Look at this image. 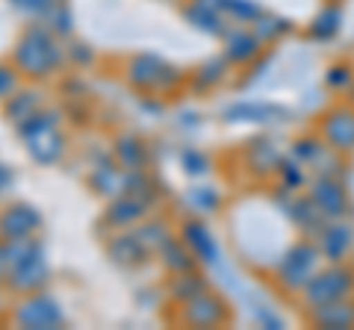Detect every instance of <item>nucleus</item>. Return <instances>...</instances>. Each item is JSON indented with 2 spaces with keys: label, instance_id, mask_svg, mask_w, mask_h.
Masks as SVG:
<instances>
[{
  "label": "nucleus",
  "instance_id": "25",
  "mask_svg": "<svg viewBox=\"0 0 354 330\" xmlns=\"http://www.w3.org/2000/svg\"><path fill=\"white\" fill-rule=\"evenodd\" d=\"M133 230H136V236L142 239V245H145L148 251H160L165 242L171 239V230H169V224H165L162 218H151V222H142V224H136Z\"/></svg>",
  "mask_w": 354,
  "mask_h": 330
},
{
  "label": "nucleus",
  "instance_id": "9",
  "mask_svg": "<svg viewBox=\"0 0 354 330\" xmlns=\"http://www.w3.org/2000/svg\"><path fill=\"white\" fill-rule=\"evenodd\" d=\"M316 245L319 254L328 262H348V257L354 254V227L346 218H330L325 222V227L316 233Z\"/></svg>",
  "mask_w": 354,
  "mask_h": 330
},
{
  "label": "nucleus",
  "instance_id": "36",
  "mask_svg": "<svg viewBox=\"0 0 354 330\" xmlns=\"http://www.w3.org/2000/svg\"><path fill=\"white\" fill-rule=\"evenodd\" d=\"M183 168L189 174H204L207 171V157L198 153V151H186L183 153Z\"/></svg>",
  "mask_w": 354,
  "mask_h": 330
},
{
  "label": "nucleus",
  "instance_id": "32",
  "mask_svg": "<svg viewBox=\"0 0 354 330\" xmlns=\"http://www.w3.org/2000/svg\"><path fill=\"white\" fill-rule=\"evenodd\" d=\"M278 174H281V186L286 192H295L304 186V171H301V162L298 159H281Z\"/></svg>",
  "mask_w": 354,
  "mask_h": 330
},
{
  "label": "nucleus",
  "instance_id": "1",
  "mask_svg": "<svg viewBox=\"0 0 354 330\" xmlns=\"http://www.w3.org/2000/svg\"><path fill=\"white\" fill-rule=\"evenodd\" d=\"M65 59V45H59V36L50 32L44 24H30L12 48V65L32 80L57 74Z\"/></svg>",
  "mask_w": 354,
  "mask_h": 330
},
{
  "label": "nucleus",
  "instance_id": "14",
  "mask_svg": "<svg viewBox=\"0 0 354 330\" xmlns=\"http://www.w3.org/2000/svg\"><path fill=\"white\" fill-rule=\"evenodd\" d=\"M283 206H286V215L292 218V224L301 230V233L313 236V239H316V233H319V230L325 227V222H328V218L316 210V204L310 201L307 195H298V197L292 195V197H286Z\"/></svg>",
  "mask_w": 354,
  "mask_h": 330
},
{
  "label": "nucleus",
  "instance_id": "38",
  "mask_svg": "<svg viewBox=\"0 0 354 330\" xmlns=\"http://www.w3.org/2000/svg\"><path fill=\"white\" fill-rule=\"evenodd\" d=\"M12 183H15V174H12V168L0 162V197H3L9 189H12Z\"/></svg>",
  "mask_w": 354,
  "mask_h": 330
},
{
  "label": "nucleus",
  "instance_id": "23",
  "mask_svg": "<svg viewBox=\"0 0 354 330\" xmlns=\"http://www.w3.org/2000/svg\"><path fill=\"white\" fill-rule=\"evenodd\" d=\"M160 254V262L165 269H169L171 274H180V271H192L195 269V254L189 251V245H186V242H177L174 236L165 242V245L157 251Z\"/></svg>",
  "mask_w": 354,
  "mask_h": 330
},
{
  "label": "nucleus",
  "instance_id": "4",
  "mask_svg": "<svg viewBox=\"0 0 354 330\" xmlns=\"http://www.w3.org/2000/svg\"><path fill=\"white\" fill-rule=\"evenodd\" d=\"M354 295V269L348 262H328L325 269H316V274L307 280L301 289V304L304 310L322 307L339 298H351Z\"/></svg>",
  "mask_w": 354,
  "mask_h": 330
},
{
  "label": "nucleus",
  "instance_id": "17",
  "mask_svg": "<svg viewBox=\"0 0 354 330\" xmlns=\"http://www.w3.org/2000/svg\"><path fill=\"white\" fill-rule=\"evenodd\" d=\"M180 239L189 245V251L195 254L198 262H207V266H213V262H218V245L213 242V236H209L207 224H201L198 218H192V222L183 224V233Z\"/></svg>",
  "mask_w": 354,
  "mask_h": 330
},
{
  "label": "nucleus",
  "instance_id": "7",
  "mask_svg": "<svg viewBox=\"0 0 354 330\" xmlns=\"http://www.w3.org/2000/svg\"><path fill=\"white\" fill-rule=\"evenodd\" d=\"M48 260H44V251L41 245H36L30 251V254L24 260H18L15 266H9L3 280L6 286L12 289L15 295H30V292H39L44 280H48Z\"/></svg>",
  "mask_w": 354,
  "mask_h": 330
},
{
  "label": "nucleus",
  "instance_id": "10",
  "mask_svg": "<svg viewBox=\"0 0 354 330\" xmlns=\"http://www.w3.org/2000/svg\"><path fill=\"white\" fill-rule=\"evenodd\" d=\"M180 318H183V324H189V327H218L227 322V304L221 301L216 292L207 289L183 304Z\"/></svg>",
  "mask_w": 354,
  "mask_h": 330
},
{
  "label": "nucleus",
  "instance_id": "20",
  "mask_svg": "<svg viewBox=\"0 0 354 330\" xmlns=\"http://www.w3.org/2000/svg\"><path fill=\"white\" fill-rule=\"evenodd\" d=\"M41 109V95L32 92V89H18L15 95H9L3 101V115L9 124L21 127L27 118H32Z\"/></svg>",
  "mask_w": 354,
  "mask_h": 330
},
{
  "label": "nucleus",
  "instance_id": "22",
  "mask_svg": "<svg viewBox=\"0 0 354 330\" xmlns=\"http://www.w3.org/2000/svg\"><path fill=\"white\" fill-rule=\"evenodd\" d=\"M209 289V283L201 271H180V274H174L171 283H169V295H171V301L177 304H186V301H192L195 295H201Z\"/></svg>",
  "mask_w": 354,
  "mask_h": 330
},
{
  "label": "nucleus",
  "instance_id": "19",
  "mask_svg": "<svg viewBox=\"0 0 354 330\" xmlns=\"http://www.w3.org/2000/svg\"><path fill=\"white\" fill-rule=\"evenodd\" d=\"M88 183H92V189L97 195H104V197L124 195V171H121V165L115 162V157L97 162L95 171H92V177H88Z\"/></svg>",
  "mask_w": 354,
  "mask_h": 330
},
{
  "label": "nucleus",
  "instance_id": "24",
  "mask_svg": "<svg viewBox=\"0 0 354 330\" xmlns=\"http://www.w3.org/2000/svg\"><path fill=\"white\" fill-rule=\"evenodd\" d=\"M183 15H186V21H189L192 27L209 32V36H225V32H227L221 12H216V9H209V6H204V3H198V0L183 9Z\"/></svg>",
  "mask_w": 354,
  "mask_h": 330
},
{
  "label": "nucleus",
  "instance_id": "6",
  "mask_svg": "<svg viewBox=\"0 0 354 330\" xmlns=\"http://www.w3.org/2000/svg\"><path fill=\"white\" fill-rule=\"evenodd\" d=\"M307 197L316 204V210L322 213L328 222L330 218H346L351 213L348 189L334 174H316V180L307 186Z\"/></svg>",
  "mask_w": 354,
  "mask_h": 330
},
{
  "label": "nucleus",
  "instance_id": "13",
  "mask_svg": "<svg viewBox=\"0 0 354 330\" xmlns=\"http://www.w3.org/2000/svg\"><path fill=\"white\" fill-rule=\"evenodd\" d=\"M148 206L142 197L136 195H118V197H109V206H106V213H104V222L109 227H136L142 218H145L148 213Z\"/></svg>",
  "mask_w": 354,
  "mask_h": 330
},
{
  "label": "nucleus",
  "instance_id": "16",
  "mask_svg": "<svg viewBox=\"0 0 354 330\" xmlns=\"http://www.w3.org/2000/svg\"><path fill=\"white\" fill-rule=\"evenodd\" d=\"M263 41L257 39V32L248 30H230L225 32V59L234 65H248L260 57Z\"/></svg>",
  "mask_w": 354,
  "mask_h": 330
},
{
  "label": "nucleus",
  "instance_id": "30",
  "mask_svg": "<svg viewBox=\"0 0 354 330\" xmlns=\"http://www.w3.org/2000/svg\"><path fill=\"white\" fill-rule=\"evenodd\" d=\"M278 109L274 106H266V104H239V106H230L227 109V118L230 121H266V118H274Z\"/></svg>",
  "mask_w": 354,
  "mask_h": 330
},
{
  "label": "nucleus",
  "instance_id": "5",
  "mask_svg": "<svg viewBox=\"0 0 354 330\" xmlns=\"http://www.w3.org/2000/svg\"><path fill=\"white\" fill-rule=\"evenodd\" d=\"M12 322L18 327H27V330H53V327L65 324V316H62L59 304L53 301L50 295L30 292L12 310Z\"/></svg>",
  "mask_w": 354,
  "mask_h": 330
},
{
  "label": "nucleus",
  "instance_id": "8",
  "mask_svg": "<svg viewBox=\"0 0 354 330\" xmlns=\"http://www.w3.org/2000/svg\"><path fill=\"white\" fill-rule=\"evenodd\" d=\"M319 139L325 142L330 151L351 153L354 151V104H342L328 109L319 121Z\"/></svg>",
  "mask_w": 354,
  "mask_h": 330
},
{
  "label": "nucleus",
  "instance_id": "37",
  "mask_svg": "<svg viewBox=\"0 0 354 330\" xmlns=\"http://www.w3.org/2000/svg\"><path fill=\"white\" fill-rule=\"evenodd\" d=\"M71 50V59H74V65H88L92 62V50H88L86 45H65Z\"/></svg>",
  "mask_w": 354,
  "mask_h": 330
},
{
  "label": "nucleus",
  "instance_id": "33",
  "mask_svg": "<svg viewBox=\"0 0 354 330\" xmlns=\"http://www.w3.org/2000/svg\"><path fill=\"white\" fill-rule=\"evenodd\" d=\"M21 77H24V74L15 68L12 59L0 62V101H6L9 95H15L21 89Z\"/></svg>",
  "mask_w": 354,
  "mask_h": 330
},
{
  "label": "nucleus",
  "instance_id": "26",
  "mask_svg": "<svg viewBox=\"0 0 354 330\" xmlns=\"http://www.w3.org/2000/svg\"><path fill=\"white\" fill-rule=\"evenodd\" d=\"M248 162H251V168H257V174H269V171H278L281 157L266 139H257L248 148Z\"/></svg>",
  "mask_w": 354,
  "mask_h": 330
},
{
  "label": "nucleus",
  "instance_id": "18",
  "mask_svg": "<svg viewBox=\"0 0 354 330\" xmlns=\"http://www.w3.org/2000/svg\"><path fill=\"white\" fill-rule=\"evenodd\" d=\"M162 68H165V62H160L157 57L136 53V57L127 62V83L136 86V89H157Z\"/></svg>",
  "mask_w": 354,
  "mask_h": 330
},
{
  "label": "nucleus",
  "instance_id": "31",
  "mask_svg": "<svg viewBox=\"0 0 354 330\" xmlns=\"http://www.w3.org/2000/svg\"><path fill=\"white\" fill-rule=\"evenodd\" d=\"M186 201H189L192 210H198V213H213V210H218V192L209 189V186H192L189 195H186Z\"/></svg>",
  "mask_w": 354,
  "mask_h": 330
},
{
  "label": "nucleus",
  "instance_id": "39",
  "mask_svg": "<svg viewBox=\"0 0 354 330\" xmlns=\"http://www.w3.org/2000/svg\"><path fill=\"white\" fill-rule=\"evenodd\" d=\"M348 104H354V83H351V89H348Z\"/></svg>",
  "mask_w": 354,
  "mask_h": 330
},
{
  "label": "nucleus",
  "instance_id": "21",
  "mask_svg": "<svg viewBox=\"0 0 354 330\" xmlns=\"http://www.w3.org/2000/svg\"><path fill=\"white\" fill-rule=\"evenodd\" d=\"M113 157L121 168H145L148 165V145L139 136H118Z\"/></svg>",
  "mask_w": 354,
  "mask_h": 330
},
{
  "label": "nucleus",
  "instance_id": "3",
  "mask_svg": "<svg viewBox=\"0 0 354 330\" xmlns=\"http://www.w3.org/2000/svg\"><path fill=\"white\" fill-rule=\"evenodd\" d=\"M319 260H322V254H319V245L313 236L295 242L281 257L278 266H274V286L283 289L286 295H301L307 280L313 278L319 269Z\"/></svg>",
  "mask_w": 354,
  "mask_h": 330
},
{
  "label": "nucleus",
  "instance_id": "27",
  "mask_svg": "<svg viewBox=\"0 0 354 330\" xmlns=\"http://www.w3.org/2000/svg\"><path fill=\"white\" fill-rule=\"evenodd\" d=\"M41 21H44V27H48L50 32H57L59 39H65V36H71V30H74V21H71V12H68V6L62 3V0H57L48 12L41 15Z\"/></svg>",
  "mask_w": 354,
  "mask_h": 330
},
{
  "label": "nucleus",
  "instance_id": "11",
  "mask_svg": "<svg viewBox=\"0 0 354 330\" xmlns=\"http://www.w3.org/2000/svg\"><path fill=\"white\" fill-rule=\"evenodd\" d=\"M41 227V215L30 204H9L0 210V239H36Z\"/></svg>",
  "mask_w": 354,
  "mask_h": 330
},
{
  "label": "nucleus",
  "instance_id": "15",
  "mask_svg": "<svg viewBox=\"0 0 354 330\" xmlns=\"http://www.w3.org/2000/svg\"><path fill=\"white\" fill-rule=\"evenodd\" d=\"M106 251H109V260L118 262V266H127V269L142 266V262L148 260V254H151V251L142 245V239L136 236V230L133 227H130V233H118L115 239H109Z\"/></svg>",
  "mask_w": 354,
  "mask_h": 330
},
{
  "label": "nucleus",
  "instance_id": "28",
  "mask_svg": "<svg viewBox=\"0 0 354 330\" xmlns=\"http://www.w3.org/2000/svg\"><path fill=\"white\" fill-rule=\"evenodd\" d=\"M254 32H257V39L263 41H274V39H281L283 32H290V21H283V18H278V15H257V21H254Z\"/></svg>",
  "mask_w": 354,
  "mask_h": 330
},
{
  "label": "nucleus",
  "instance_id": "2",
  "mask_svg": "<svg viewBox=\"0 0 354 330\" xmlns=\"http://www.w3.org/2000/svg\"><path fill=\"white\" fill-rule=\"evenodd\" d=\"M24 145L30 151V157L41 162V165H50L62 157L65 151V136L59 133V113L53 109H39L32 118H27L21 127H15Z\"/></svg>",
  "mask_w": 354,
  "mask_h": 330
},
{
  "label": "nucleus",
  "instance_id": "34",
  "mask_svg": "<svg viewBox=\"0 0 354 330\" xmlns=\"http://www.w3.org/2000/svg\"><path fill=\"white\" fill-rule=\"evenodd\" d=\"M325 83H328V89H334V92H348V89H351V83H354V71H351V65H348V62L334 65V68L328 71Z\"/></svg>",
  "mask_w": 354,
  "mask_h": 330
},
{
  "label": "nucleus",
  "instance_id": "35",
  "mask_svg": "<svg viewBox=\"0 0 354 330\" xmlns=\"http://www.w3.org/2000/svg\"><path fill=\"white\" fill-rule=\"evenodd\" d=\"M225 57L221 59H213V62H207L201 71H198V83H201V89H207V86H216L221 77H225Z\"/></svg>",
  "mask_w": 354,
  "mask_h": 330
},
{
  "label": "nucleus",
  "instance_id": "12",
  "mask_svg": "<svg viewBox=\"0 0 354 330\" xmlns=\"http://www.w3.org/2000/svg\"><path fill=\"white\" fill-rule=\"evenodd\" d=\"M307 322L322 330H351L354 327V295L307 310Z\"/></svg>",
  "mask_w": 354,
  "mask_h": 330
},
{
  "label": "nucleus",
  "instance_id": "29",
  "mask_svg": "<svg viewBox=\"0 0 354 330\" xmlns=\"http://www.w3.org/2000/svg\"><path fill=\"white\" fill-rule=\"evenodd\" d=\"M339 21H342L339 9H337V6H325L322 12L316 15L313 27H310V36H313V39H330V36H337Z\"/></svg>",
  "mask_w": 354,
  "mask_h": 330
}]
</instances>
